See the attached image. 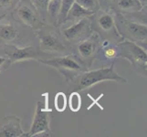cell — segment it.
<instances>
[{"instance_id": "3957f363", "label": "cell", "mask_w": 147, "mask_h": 137, "mask_svg": "<svg viewBox=\"0 0 147 137\" xmlns=\"http://www.w3.org/2000/svg\"><path fill=\"white\" fill-rule=\"evenodd\" d=\"M40 49L50 56H60L73 53V48L70 46L58 28L50 24H45L35 31Z\"/></svg>"}, {"instance_id": "7a4b0ae2", "label": "cell", "mask_w": 147, "mask_h": 137, "mask_svg": "<svg viewBox=\"0 0 147 137\" xmlns=\"http://www.w3.org/2000/svg\"><path fill=\"white\" fill-rule=\"evenodd\" d=\"M0 42L17 47L38 44L34 30L18 22L10 14L0 19Z\"/></svg>"}, {"instance_id": "30bf717a", "label": "cell", "mask_w": 147, "mask_h": 137, "mask_svg": "<svg viewBox=\"0 0 147 137\" xmlns=\"http://www.w3.org/2000/svg\"><path fill=\"white\" fill-rule=\"evenodd\" d=\"M51 109L49 108L47 101H37L35 108L31 126L28 133H25V137L34 136H52V131L50 128L51 121Z\"/></svg>"}, {"instance_id": "2e32d148", "label": "cell", "mask_w": 147, "mask_h": 137, "mask_svg": "<svg viewBox=\"0 0 147 137\" xmlns=\"http://www.w3.org/2000/svg\"><path fill=\"white\" fill-rule=\"evenodd\" d=\"M93 14L94 13L83 8L82 6H80V5L75 1L71 6V7L69 8L67 16H66V18L64 19L63 22H66V23L75 22L84 18H90Z\"/></svg>"}, {"instance_id": "277c9868", "label": "cell", "mask_w": 147, "mask_h": 137, "mask_svg": "<svg viewBox=\"0 0 147 137\" xmlns=\"http://www.w3.org/2000/svg\"><path fill=\"white\" fill-rule=\"evenodd\" d=\"M38 63L55 69L63 76L67 82H70L72 79L88 70L82 60L74 53L60 56H51L46 59L39 60Z\"/></svg>"}, {"instance_id": "ba28073f", "label": "cell", "mask_w": 147, "mask_h": 137, "mask_svg": "<svg viewBox=\"0 0 147 137\" xmlns=\"http://www.w3.org/2000/svg\"><path fill=\"white\" fill-rule=\"evenodd\" d=\"M0 52L7 56L11 64L26 60H35L38 62L39 60L51 57L49 54L42 51L38 44L27 47H17L15 45L0 42Z\"/></svg>"}, {"instance_id": "9c48e42d", "label": "cell", "mask_w": 147, "mask_h": 137, "mask_svg": "<svg viewBox=\"0 0 147 137\" xmlns=\"http://www.w3.org/2000/svg\"><path fill=\"white\" fill-rule=\"evenodd\" d=\"M10 15L18 22L34 31H37L45 24H47L46 20L43 18L30 0H20Z\"/></svg>"}, {"instance_id": "d4e9b609", "label": "cell", "mask_w": 147, "mask_h": 137, "mask_svg": "<svg viewBox=\"0 0 147 137\" xmlns=\"http://www.w3.org/2000/svg\"><path fill=\"white\" fill-rule=\"evenodd\" d=\"M100 4V8L102 9H110L111 5L113 2V0H99Z\"/></svg>"}, {"instance_id": "8992f818", "label": "cell", "mask_w": 147, "mask_h": 137, "mask_svg": "<svg viewBox=\"0 0 147 137\" xmlns=\"http://www.w3.org/2000/svg\"><path fill=\"white\" fill-rule=\"evenodd\" d=\"M114 21L116 28L121 38L136 43L146 50L147 25L131 20L125 18L123 14L117 12H114Z\"/></svg>"}, {"instance_id": "ac0fdd59", "label": "cell", "mask_w": 147, "mask_h": 137, "mask_svg": "<svg viewBox=\"0 0 147 137\" xmlns=\"http://www.w3.org/2000/svg\"><path fill=\"white\" fill-rule=\"evenodd\" d=\"M69 110L73 113H78L82 108V97L78 91H70L67 100Z\"/></svg>"}, {"instance_id": "d6986e66", "label": "cell", "mask_w": 147, "mask_h": 137, "mask_svg": "<svg viewBox=\"0 0 147 137\" xmlns=\"http://www.w3.org/2000/svg\"><path fill=\"white\" fill-rule=\"evenodd\" d=\"M20 0H0V16H6L16 8Z\"/></svg>"}, {"instance_id": "44dd1931", "label": "cell", "mask_w": 147, "mask_h": 137, "mask_svg": "<svg viewBox=\"0 0 147 137\" xmlns=\"http://www.w3.org/2000/svg\"><path fill=\"white\" fill-rule=\"evenodd\" d=\"M75 1H76V0H61L57 26H59V24H61L64 21V19L66 18V16H67L69 8L71 7V6H72Z\"/></svg>"}, {"instance_id": "cb8c5ba5", "label": "cell", "mask_w": 147, "mask_h": 137, "mask_svg": "<svg viewBox=\"0 0 147 137\" xmlns=\"http://www.w3.org/2000/svg\"><path fill=\"white\" fill-rule=\"evenodd\" d=\"M11 65L12 64L7 56H5L2 52H0V75L6 70H7Z\"/></svg>"}, {"instance_id": "5bb4252c", "label": "cell", "mask_w": 147, "mask_h": 137, "mask_svg": "<svg viewBox=\"0 0 147 137\" xmlns=\"http://www.w3.org/2000/svg\"><path fill=\"white\" fill-rule=\"evenodd\" d=\"M24 135L21 118L16 115H8L0 121V137H22Z\"/></svg>"}, {"instance_id": "9a60e30c", "label": "cell", "mask_w": 147, "mask_h": 137, "mask_svg": "<svg viewBox=\"0 0 147 137\" xmlns=\"http://www.w3.org/2000/svg\"><path fill=\"white\" fill-rule=\"evenodd\" d=\"M144 7L138 0H113L111 5V9L113 12L121 14H129L139 11Z\"/></svg>"}, {"instance_id": "e0dca14e", "label": "cell", "mask_w": 147, "mask_h": 137, "mask_svg": "<svg viewBox=\"0 0 147 137\" xmlns=\"http://www.w3.org/2000/svg\"><path fill=\"white\" fill-rule=\"evenodd\" d=\"M60 3H61V0H48V9H47L48 24L57 27Z\"/></svg>"}, {"instance_id": "7402d4cb", "label": "cell", "mask_w": 147, "mask_h": 137, "mask_svg": "<svg viewBox=\"0 0 147 137\" xmlns=\"http://www.w3.org/2000/svg\"><path fill=\"white\" fill-rule=\"evenodd\" d=\"M80 6L89 11L95 13L100 8V4L99 0H76Z\"/></svg>"}, {"instance_id": "5b68a950", "label": "cell", "mask_w": 147, "mask_h": 137, "mask_svg": "<svg viewBox=\"0 0 147 137\" xmlns=\"http://www.w3.org/2000/svg\"><path fill=\"white\" fill-rule=\"evenodd\" d=\"M90 20L92 30L97 33L101 39H107L114 43H119L123 40L116 28L114 12L111 8H100L90 18Z\"/></svg>"}, {"instance_id": "4fadbf2b", "label": "cell", "mask_w": 147, "mask_h": 137, "mask_svg": "<svg viewBox=\"0 0 147 137\" xmlns=\"http://www.w3.org/2000/svg\"><path fill=\"white\" fill-rule=\"evenodd\" d=\"M118 43H114L107 39H101L96 59L102 65V67H108L115 64L116 60L120 59V52Z\"/></svg>"}, {"instance_id": "603a6c76", "label": "cell", "mask_w": 147, "mask_h": 137, "mask_svg": "<svg viewBox=\"0 0 147 137\" xmlns=\"http://www.w3.org/2000/svg\"><path fill=\"white\" fill-rule=\"evenodd\" d=\"M32 4L38 9V11L43 17V18L47 21V9H48V0H30Z\"/></svg>"}, {"instance_id": "484cf974", "label": "cell", "mask_w": 147, "mask_h": 137, "mask_svg": "<svg viewBox=\"0 0 147 137\" xmlns=\"http://www.w3.org/2000/svg\"><path fill=\"white\" fill-rule=\"evenodd\" d=\"M142 7H147V0H138Z\"/></svg>"}, {"instance_id": "52a82bcc", "label": "cell", "mask_w": 147, "mask_h": 137, "mask_svg": "<svg viewBox=\"0 0 147 137\" xmlns=\"http://www.w3.org/2000/svg\"><path fill=\"white\" fill-rule=\"evenodd\" d=\"M120 59H127L134 70L138 75L147 77V53L146 50L136 43L123 39L118 44Z\"/></svg>"}, {"instance_id": "ffe728a7", "label": "cell", "mask_w": 147, "mask_h": 137, "mask_svg": "<svg viewBox=\"0 0 147 137\" xmlns=\"http://www.w3.org/2000/svg\"><path fill=\"white\" fill-rule=\"evenodd\" d=\"M54 105L55 109L57 110L59 113H63V111L67 108V96L62 91H59L56 93L54 98Z\"/></svg>"}, {"instance_id": "7c38bea8", "label": "cell", "mask_w": 147, "mask_h": 137, "mask_svg": "<svg viewBox=\"0 0 147 137\" xmlns=\"http://www.w3.org/2000/svg\"><path fill=\"white\" fill-rule=\"evenodd\" d=\"M100 42V37L96 32L92 31L88 38L76 43L72 47L73 53L77 55V57L82 60L88 70L92 68L94 60L96 59Z\"/></svg>"}, {"instance_id": "4316f807", "label": "cell", "mask_w": 147, "mask_h": 137, "mask_svg": "<svg viewBox=\"0 0 147 137\" xmlns=\"http://www.w3.org/2000/svg\"><path fill=\"white\" fill-rule=\"evenodd\" d=\"M3 17H4V16H0V19H1V18H2Z\"/></svg>"}, {"instance_id": "6da1fadb", "label": "cell", "mask_w": 147, "mask_h": 137, "mask_svg": "<svg viewBox=\"0 0 147 137\" xmlns=\"http://www.w3.org/2000/svg\"><path fill=\"white\" fill-rule=\"evenodd\" d=\"M114 65L115 64H113L108 67H102L97 70H87L67 82V91L69 93L70 91L80 92L90 89L100 82H113L120 84L127 83V80L115 70Z\"/></svg>"}, {"instance_id": "8fae6325", "label": "cell", "mask_w": 147, "mask_h": 137, "mask_svg": "<svg viewBox=\"0 0 147 137\" xmlns=\"http://www.w3.org/2000/svg\"><path fill=\"white\" fill-rule=\"evenodd\" d=\"M57 28L64 39L72 47L92 33L90 18H84L75 22H63Z\"/></svg>"}]
</instances>
